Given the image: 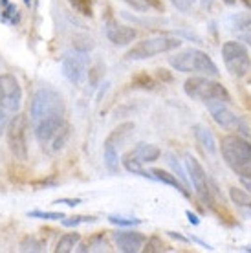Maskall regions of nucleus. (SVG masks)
I'll return each instance as SVG.
<instances>
[{
	"label": "nucleus",
	"mask_w": 251,
	"mask_h": 253,
	"mask_svg": "<svg viewBox=\"0 0 251 253\" xmlns=\"http://www.w3.org/2000/svg\"><path fill=\"white\" fill-rule=\"evenodd\" d=\"M222 158L239 178H251V141L240 134H229L220 141Z\"/></svg>",
	"instance_id": "1"
},
{
	"label": "nucleus",
	"mask_w": 251,
	"mask_h": 253,
	"mask_svg": "<svg viewBox=\"0 0 251 253\" xmlns=\"http://www.w3.org/2000/svg\"><path fill=\"white\" fill-rule=\"evenodd\" d=\"M66 116V105L63 95L51 86H42L35 92L30 107V121L32 126L46 120L53 118H64Z\"/></svg>",
	"instance_id": "2"
},
{
	"label": "nucleus",
	"mask_w": 251,
	"mask_h": 253,
	"mask_svg": "<svg viewBox=\"0 0 251 253\" xmlns=\"http://www.w3.org/2000/svg\"><path fill=\"white\" fill-rule=\"evenodd\" d=\"M169 64L176 72H182V74H200L208 77H218L220 74L213 59L206 51L196 50V48H187L170 55Z\"/></svg>",
	"instance_id": "3"
},
{
	"label": "nucleus",
	"mask_w": 251,
	"mask_h": 253,
	"mask_svg": "<svg viewBox=\"0 0 251 253\" xmlns=\"http://www.w3.org/2000/svg\"><path fill=\"white\" fill-rule=\"evenodd\" d=\"M22 103V88L17 77L11 74L0 76V136L6 132L7 125L15 114H19Z\"/></svg>",
	"instance_id": "4"
},
{
	"label": "nucleus",
	"mask_w": 251,
	"mask_h": 253,
	"mask_svg": "<svg viewBox=\"0 0 251 253\" xmlns=\"http://www.w3.org/2000/svg\"><path fill=\"white\" fill-rule=\"evenodd\" d=\"M183 92L196 101L202 103H213V101H224L231 103V95L226 90V86L218 81H213L208 76L191 77L183 83Z\"/></svg>",
	"instance_id": "5"
},
{
	"label": "nucleus",
	"mask_w": 251,
	"mask_h": 253,
	"mask_svg": "<svg viewBox=\"0 0 251 253\" xmlns=\"http://www.w3.org/2000/svg\"><path fill=\"white\" fill-rule=\"evenodd\" d=\"M33 130H35L39 145L50 152L61 151L70 138V125L64 118L41 121L37 125H33Z\"/></svg>",
	"instance_id": "6"
},
{
	"label": "nucleus",
	"mask_w": 251,
	"mask_h": 253,
	"mask_svg": "<svg viewBox=\"0 0 251 253\" xmlns=\"http://www.w3.org/2000/svg\"><path fill=\"white\" fill-rule=\"evenodd\" d=\"M182 46V41L178 37H169V35H158V37L143 39L138 44H134L130 50L126 51L125 57L128 61H143V59H151L160 53H167L176 48Z\"/></svg>",
	"instance_id": "7"
},
{
	"label": "nucleus",
	"mask_w": 251,
	"mask_h": 253,
	"mask_svg": "<svg viewBox=\"0 0 251 253\" xmlns=\"http://www.w3.org/2000/svg\"><path fill=\"white\" fill-rule=\"evenodd\" d=\"M222 61L226 64L227 72L233 77H246L251 70V57L250 51L244 42L240 41H227L222 44Z\"/></svg>",
	"instance_id": "8"
},
{
	"label": "nucleus",
	"mask_w": 251,
	"mask_h": 253,
	"mask_svg": "<svg viewBox=\"0 0 251 253\" xmlns=\"http://www.w3.org/2000/svg\"><path fill=\"white\" fill-rule=\"evenodd\" d=\"M28 126L30 121L24 114H15L6 128L9 151L20 162L28 160Z\"/></svg>",
	"instance_id": "9"
},
{
	"label": "nucleus",
	"mask_w": 251,
	"mask_h": 253,
	"mask_svg": "<svg viewBox=\"0 0 251 253\" xmlns=\"http://www.w3.org/2000/svg\"><path fill=\"white\" fill-rule=\"evenodd\" d=\"M229 103L224 101H213L208 103V110L211 118L214 120L216 125H220L226 130H233L235 134H240V136H250V126L246 125V121L233 112L231 108L227 107Z\"/></svg>",
	"instance_id": "10"
},
{
	"label": "nucleus",
	"mask_w": 251,
	"mask_h": 253,
	"mask_svg": "<svg viewBox=\"0 0 251 253\" xmlns=\"http://www.w3.org/2000/svg\"><path fill=\"white\" fill-rule=\"evenodd\" d=\"M134 128V123H123L118 128H114L112 134H108L107 139H105V145H103V160H105V165H107L108 172H116L120 171V156H118V147L120 143L125 139V136Z\"/></svg>",
	"instance_id": "11"
},
{
	"label": "nucleus",
	"mask_w": 251,
	"mask_h": 253,
	"mask_svg": "<svg viewBox=\"0 0 251 253\" xmlns=\"http://www.w3.org/2000/svg\"><path fill=\"white\" fill-rule=\"evenodd\" d=\"M185 169H187L189 182L193 184L196 195L200 196L204 202H208V206H213V191H211L208 174H206L204 167L200 165V162H198L195 156L187 154V156H185Z\"/></svg>",
	"instance_id": "12"
},
{
	"label": "nucleus",
	"mask_w": 251,
	"mask_h": 253,
	"mask_svg": "<svg viewBox=\"0 0 251 253\" xmlns=\"http://www.w3.org/2000/svg\"><path fill=\"white\" fill-rule=\"evenodd\" d=\"M88 57L84 51H70L63 59V74L72 84H83L86 79Z\"/></svg>",
	"instance_id": "13"
},
{
	"label": "nucleus",
	"mask_w": 251,
	"mask_h": 253,
	"mask_svg": "<svg viewBox=\"0 0 251 253\" xmlns=\"http://www.w3.org/2000/svg\"><path fill=\"white\" fill-rule=\"evenodd\" d=\"M145 235L134 229H123V231H116L114 233V242L118 250L123 253H138L143 250L145 244Z\"/></svg>",
	"instance_id": "14"
},
{
	"label": "nucleus",
	"mask_w": 251,
	"mask_h": 253,
	"mask_svg": "<svg viewBox=\"0 0 251 253\" xmlns=\"http://www.w3.org/2000/svg\"><path fill=\"white\" fill-rule=\"evenodd\" d=\"M138 32L130 28V26H121V24H108L107 28V37L108 41L116 46H125L130 44L132 41L136 39Z\"/></svg>",
	"instance_id": "15"
},
{
	"label": "nucleus",
	"mask_w": 251,
	"mask_h": 253,
	"mask_svg": "<svg viewBox=\"0 0 251 253\" xmlns=\"http://www.w3.org/2000/svg\"><path fill=\"white\" fill-rule=\"evenodd\" d=\"M193 134H195L196 141H198V145L204 149V152H208V154H216V139H214L213 132L209 130L208 126L204 125H195L193 126Z\"/></svg>",
	"instance_id": "16"
},
{
	"label": "nucleus",
	"mask_w": 251,
	"mask_h": 253,
	"mask_svg": "<svg viewBox=\"0 0 251 253\" xmlns=\"http://www.w3.org/2000/svg\"><path fill=\"white\" fill-rule=\"evenodd\" d=\"M151 174L154 180H158V182H162V184H165V185H170V187H174L178 193H182L185 198H191L189 187L183 184L178 176H174V174H170V172H167V171H162V169H152Z\"/></svg>",
	"instance_id": "17"
},
{
	"label": "nucleus",
	"mask_w": 251,
	"mask_h": 253,
	"mask_svg": "<svg viewBox=\"0 0 251 253\" xmlns=\"http://www.w3.org/2000/svg\"><path fill=\"white\" fill-rule=\"evenodd\" d=\"M229 198L235 204V208L239 209L244 216H251V195L248 191L240 187H231L229 189Z\"/></svg>",
	"instance_id": "18"
},
{
	"label": "nucleus",
	"mask_w": 251,
	"mask_h": 253,
	"mask_svg": "<svg viewBox=\"0 0 251 253\" xmlns=\"http://www.w3.org/2000/svg\"><path fill=\"white\" fill-rule=\"evenodd\" d=\"M227 26L229 30L240 35H246V33H251V13H237V15H231L227 19Z\"/></svg>",
	"instance_id": "19"
},
{
	"label": "nucleus",
	"mask_w": 251,
	"mask_h": 253,
	"mask_svg": "<svg viewBox=\"0 0 251 253\" xmlns=\"http://www.w3.org/2000/svg\"><path fill=\"white\" fill-rule=\"evenodd\" d=\"M132 154H134L141 164H152V162H156V160L160 158L162 151H160L156 145H152V143H138V147L132 151Z\"/></svg>",
	"instance_id": "20"
},
{
	"label": "nucleus",
	"mask_w": 251,
	"mask_h": 253,
	"mask_svg": "<svg viewBox=\"0 0 251 253\" xmlns=\"http://www.w3.org/2000/svg\"><path fill=\"white\" fill-rule=\"evenodd\" d=\"M0 20L7 22V24H19V9L9 0H0Z\"/></svg>",
	"instance_id": "21"
},
{
	"label": "nucleus",
	"mask_w": 251,
	"mask_h": 253,
	"mask_svg": "<svg viewBox=\"0 0 251 253\" xmlns=\"http://www.w3.org/2000/svg\"><path fill=\"white\" fill-rule=\"evenodd\" d=\"M123 167H125L126 171L128 172H132V174H138V176H141V178H149V180H154L152 178V174L149 171H145L143 167H141V162H139L134 154H126L125 158H123Z\"/></svg>",
	"instance_id": "22"
},
{
	"label": "nucleus",
	"mask_w": 251,
	"mask_h": 253,
	"mask_svg": "<svg viewBox=\"0 0 251 253\" xmlns=\"http://www.w3.org/2000/svg\"><path fill=\"white\" fill-rule=\"evenodd\" d=\"M79 241H81V235L79 233H66L63 235L61 239H59V242H57L55 246V253H70L74 252V248L79 244Z\"/></svg>",
	"instance_id": "23"
},
{
	"label": "nucleus",
	"mask_w": 251,
	"mask_h": 253,
	"mask_svg": "<svg viewBox=\"0 0 251 253\" xmlns=\"http://www.w3.org/2000/svg\"><path fill=\"white\" fill-rule=\"evenodd\" d=\"M167 164L172 167V171H174V176H178L183 182V184L187 185V187H191V182H189V178L185 176V171L182 169V165H180V162H178V158H176L174 154H167Z\"/></svg>",
	"instance_id": "24"
},
{
	"label": "nucleus",
	"mask_w": 251,
	"mask_h": 253,
	"mask_svg": "<svg viewBox=\"0 0 251 253\" xmlns=\"http://www.w3.org/2000/svg\"><path fill=\"white\" fill-rule=\"evenodd\" d=\"M70 4L84 17H92L94 13V0H70Z\"/></svg>",
	"instance_id": "25"
},
{
	"label": "nucleus",
	"mask_w": 251,
	"mask_h": 253,
	"mask_svg": "<svg viewBox=\"0 0 251 253\" xmlns=\"http://www.w3.org/2000/svg\"><path fill=\"white\" fill-rule=\"evenodd\" d=\"M108 220L116 224V226H121V228H130V226H138L141 224L139 218H130V216H120V215H110Z\"/></svg>",
	"instance_id": "26"
},
{
	"label": "nucleus",
	"mask_w": 251,
	"mask_h": 253,
	"mask_svg": "<svg viewBox=\"0 0 251 253\" xmlns=\"http://www.w3.org/2000/svg\"><path fill=\"white\" fill-rule=\"evenodd\" d=\"M143 252L147 253H160V252H165V244L162 242L160 237H151L149 241H145L143 244Z\"/></svg>",
	"instance_id": "27"
},
{
	"label": "nucleus",
	"mask_w": 251,
	"mask_h": 253,
	"mask_svg": "<svg viewBox=\"0 0 251 253\" xmlns=\"http://www.w3.org/2000/svg\"><path fill=\"white\" fill-rule=\"evenodd\" d=\"M97 218L95 216H64L63 218V224L66 228H76L79 224H86V222H95Z\"/></svg>",
	"instance_id": "28"
},
{
	"label": "nucleus",
	"mask_w": 251,
	"mask_h": 253,
	"mask_svg": "<svg viewBox=\"0 0 251 253\" xmlns=\"http://www.w3.org/2000/svg\"><path fill=\"white\" fill-rule=\"evenodd\" d=\"M20 250L22 252H42L44 248L35 237H26L24 241H22V244H20Z\"/></svg>",
	"instance_id": "29"
},
{
	"label": "nucleus",
	"mask_w": 251,
	"mask_h": 253,
	"mask_svg": "<svg viewBox=\"0 0 251 253\" xmlns=\"http://www.w3.org/2000/svg\"><path fill=\"white\" fill-rule=\"evenodd\" d=\"M28 216H33V218H44V220H61V218H64L63 213H53V211H30Z\"/></svg>",
	"instance_id": "30"
},
{
	"label": "nucleus",
	"mask_w": 251,
	"mask_h": 253,
	"mask_svg": "<svg viewBox=\"0 0 251 253\" xmlns=\"http://www.w3.org/2000/svg\"><path fill=\"white\" fill-rule=\"evenodd\" d=\"M134 83L141 88H152V84H154V81L149 76H145V74H139L138 77H134Z\"/></svg>",
	"instance_id": "31"
},
{
	"label": "nucleus",
	"mask_w": 251,
	"mask_h": 253,
	"mask_svg": "<svg viewBox=\"0 0 251 253\" xmlns=\"http://www.w3.org/2000/svg\"><path fill=\"white\" fill-rule=\"evenodd\" d=\"M172 2V6L176 9H180V11H189L191 7L195 6V0H170Z\"/></svg>",
	"instance_id": "32"
},
{
	"label": "nucleus",
	"mask_w": 251,
	"mask_h": 253,
	"mask_svg": "<svg viewBox=\"0 0 251 253\" xmlns=\"http://www.w3.org/2000/svg\"><path fill=\"white\" fill-rule=\"evenodd\" d=\"M57 204H66V206H77V204H81V200L79 198H74V200H70V198H63V200H57Z\"/></svg>",
	"instance_id": "33"
},
{
	"label": "nucleus",
	"mask_w": 251,
	"mask_h": 253,
	"mask_svg": "<svg viewBox=\"0 0 251 253\" xmlns=\"http://www.w3.org/2000/svg\"><path fill=\"white\" fill-rule=\"evenodd\" d=\"M125 2H128V4L134 6L136 9H147V4H141L139 0H125Z\"/></svg>",
	"instance_id": "34"
},
{
	"label": "nucleus",
	"mask_w": 251,
	"mask_h": 253,
	"mask_svg": "<svg viewBox=\"0 0 251 253\" xmlns=\"http://www.w3.org/2000/svg\"><path fill=\"white\" fill-rule=\"evenodd\" d=\"M240 182H242V185H244L246 189H248V193L251 195V178H240Z\"/></svg>",
	"instance_id": "35"
},
{
	"label": "nucleus",
	"mask_w": 251,
	"mask_h": 253,
	"mask_svg": "<svg viewBox=\"0 0 251 253\" xmlns=\"http://www.w3.org/2000/svg\"><path fill=\"white\" fill-rule=\"evenodd\" d=\"M187 216H189V222H193L195 226H198V224H200V220H198V216H196L195 213H191V211H187Z\"/></svg>",
	"instance_id": "36"
},
{
	"label": "nucleus",
	"mask_w": 251,
	"mask_h": 253,
	"mask_svg": "<svg viewBox=\"0 0 251 253\" xmlns=\"http://www.w3.org/2000/svg\"><path fill=\"white\" fill-rule=\"evenodd\" d=\"M240 41L242 42H246V44L251 48V33H246V35H240Z\"/></svg>",
	"instance_id": "37"
},
{
	"label": "nucleus",
	"mask_w": 251,
	"mask_h": 253,
	"mask_svg": "<svg viewBox=\"0 0 251 253\" xmlns=\"http://www.w3.org/2000/svg\"><path fill=\"white\" fill-rule=\"evenodd\" d=\"M202 2V6L206 7V9H211L213 7V4H214V0H200Z\"/></svg>",
	"instance_id": "38"
},
{
	"label": "nucleus",
	"mask_w": 251,
	"mask_h": 253,
	"mask_svg": "<svg viewBox=\"0 0 251 253\" xmlns=\"http://www.w3.org/2000/svg\"><path fill=\"white\" fill-rule=\"evenodd\" d=\"M145 4H147V6H149V4H151V6H156V7H160V4H158L156 0H145Z\"/></svg>",
	"instance_id": "39"
},
{
	"label": "nucleus",
	"mask_w": 251,
	"mask_h": 253,
	"mask_svg": "<svg viewBox=\"0 0 251 253\" xmlns=\"http://www.w3.org/2000/svg\"><path fill=\"white\" fill-rule=\"evenodd\" d=\"M222 2H224L226 6H235V2H237V0H222Z\"/></svg>",
	"instance_id": "40"
},
{
	"label": "nucleus",
	"mask_w": 251,
	"mask_h": 253,
	"mask_svg": "<svg viewBox=\"0 0 251 253\" xmlns=\"http://www.w3.org/2000/svg\"><path fill=\"white\" fill-rule=\"evenodd\" d=\"M240 2H242L246 7H250V9H251V0H240Z\"/></svg>",
	"instance_id": "41"
}]
</instances>
